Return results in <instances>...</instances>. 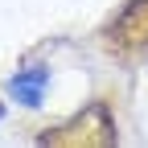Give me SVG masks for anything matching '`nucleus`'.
Segmentation results:
<instances>
[{
    "label": "nucleus",
    "mask_w": 148,
    "mask_h": 148,
    "mask_svg": "<svg viewBox=\"0 0 148 148\" xmlns=\"http://www.w3.org/2000/svg\"><path fill=\"white\" fill-rule=\"evenodd\" d=\"M41 90H45V70H37V74H21V78H12V95L21 99V103H37V99H41Z\"/></svg>",
    "instance_id": "f257e3e1"
},
{
    "label": "nucleus",
    "mask_w": 148,
    "mask_h": 148,
    "mask_svg": "<svg viewBox=\"0 0 148 148\" xmlns=\"http://www.w3.org/2000/svg\"><path fill=\"white\" fill-rule=\"evenodd\" d=\"M0 115H4V107H0Z\"/></svg>",
    "instance_id": "f03ea898"
}]
</instances>
